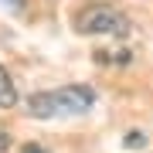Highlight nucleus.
<instances>
[{
    "label": "nucleus",
    "mask_w": 153,
    "mask_h": 153,
    "mask_svg": "<svg viewBox=\"0 0 153 153\" xmlns=\"http://www.w3.org/2000/svg\"><path fill=\"white\" fill-rule=\"evenodd\" d=\"M95 105V88L88 85H61L48 92H34L27 99V112L34 119H68V116H85Z\"/></svg>",
    "instance_id": "f257e3e1"
},
{
    "label": "nucleus",
    "mask_w": 153,
    "mask_h": 153,
    "mask_svg": "<svg viewBox=\"0 0 153 153\" xmlns=\"http://www.w3.org/2000/svg\"><path fill=\"white\" fill-rule=\"evenodd\" d=\"M75 31L78 34H109V38H126L129 34V21L119 7L112 4H85L82 10L75 14Z\"/></svg>",
    "instance_id": "f03ea898"
},
{
    "label": "nucleus",
    "mask_w": 153,
    "mask_h": 153,
    "mask_svg": "<svg viewBox=\"0 0 153 153\" xmlns=\"http://www.w3.org/2000/svg\"><path fill=\"white\" fill-rule=\"evenodd\" d=\"M17 105V88H14V78L7 75V68L0 65V109H10Z\"/></svg>",
    "instance_id": "7ed1b4c3"
},
{
    "label": "nucleus",
    "mask_w": 153,
    "mask_h": 153,
    "mask_svg": "<svg viewBox=\"0 0 153 153\" xmlns=\"http://www.w3.org/2000/svg\"><path fill=\"white\" fill-rule=\"evenodd\" d=\"M0 4H4L7 10H14V14H24V7H27V0H0Z\"/></svg>",
    "instance_id": "20e7f679"
},
{
    "label": "nucleus",
    "mask_w": 153,
    "mask_h": 153,
    "mask_svg": "<svg viewBox=\"0 0 153 153\" xmlns=\"http://www.w3.org/2000/svg\"><path fill=\"white\" fill-rule=\"evenodd\" d=\"M24 153H48V150L38 146V143H27V146H24Z\"/></svg>",
    "instance_id": "39448f33"
},
{
    "label": "nucleus",
    "mask_w": 153,
    "mask_h": 153,
    "mask_svg": "<svg viewBox=\"0 0 153 153\" xmlns=\"http://www.w3.org/2000/svg\"><path fill=\"white\" fill-rule=\"evenodd\" d=\"M7 143H10V140H7V136H4V133H0V150H4V146H7Z\"/></svg>",
    "instance_id": "423d86ee"
}]
</instances>
